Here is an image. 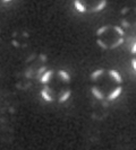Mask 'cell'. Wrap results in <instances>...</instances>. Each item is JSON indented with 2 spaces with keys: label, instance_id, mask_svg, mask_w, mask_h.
I'll return each instance as SVG.
<instances>
[{
  "label": "cell",
  "instance_id": "cell-1",
  "mask_svg": "<svg viewBox=\"0 0 136 150\" xmlns=\"http://www.w3.org/2000/svg\"><path fill=\"white\" fill-rule=\"evenodd\" d=\"M91 93L99 100L112 102L122 94L124 79L120 72L116 69L100 68L91 74Z\"/></svg>",
  "mask_w": 136,
  "mask_h": 150
},
{
  "label": "cell",
  "instance_id": "cell-2",
  "mask_svg": "<svg viewBox=\"0 0 136 150\" xmlns=\"http://www.w3.org/2000/svg\"><path fill=\"white\" fill-rule=\"evenodd\" d=\"M97 44L102 50H115L124 44L125 30L118 25H103L95 32Z\"/></svg>",
  "mask_w": 136,
  "mask_h": 150
},
{
  "label": "cell",
  "instance_id": "cell-3",
  "mask_svg": "<svg viewBox=\"0 0 136 150\" xmlns=\"http://www.w3.org/2000/svg\"><path fill=\"white\" fill-rule=\"evenodd\" d=\"M108 0H74V8L78 13H100L107 7Z\"/></svg>",
  "mask_w": 136,
  "mask_h": 150
},
{
  "label": "cell",
  "instance_id": "cell-4",
  "mask_svg": "<svg viewBox=\"0 0 136 150\" xmlns=\"http://www.w3.org/2000/svg\"><path fill=\"white\" fill-rule=\"evenodd\" d=\"M120 14L122 27H136V7H125L121 9Z\"/></svg>",
  "mask_w": 136,
  "mask_h": 150
},
{
  "label": "cell",
  "instance_id": "cell-5",
  "mask_svg": "<svg viewBox=\"0 0 136 150\" xmlns=\"http://www.w3.org/2000/svg\"><path fill=\"white\" fill-rule=\"evenodd\" d=\"M53 70H47L45 72H43L42 75H41V78H40V83H42V85H45V83H48L50 81V79L52 78L53 76Z\"/></svg>",
  "mask_w": 136,
  "mask_h": 150
},
{
  "label": "cell",
  "instance_id": "cell-6",
  "mask_svg": "<svg viewBox=\"0 0 136 150\" xmlns=\"http://www.w3.org/2000/svg\"><path fill=\"white\" fill-rule=\"evenodd\" d=\"M40 95H41V97L44 99L45 102H53V98L52 96L47 91V90L44 89V88H42L41 89V91H40Z\"/></svg>",
  "mask_w": 136,
  "mask_h": 150
},
{
  "label": "cell",
  "instance_id": "cell-7",
  "mask_svg": "<svg viewBox=\"0 0 136 150\" xmlns=\"http://www.w3.org/2000/svg\"><path fill=\"white\" fill-rule=\"evenodd\" d=\"M130 53H132V66H133V69L136 71V42L133 45Z\"/></svg>",
  "mask_w": 136,
  "mask_h": 150
},
{
  "label": "cell",
  "instance_id": "cell-8",
  "mask_svg": "<svg viewBox=\"0 0 136 150\" xmlns=\"http://www.w3.org/2000/svg\"><path fill=\"white\" fill-rule=\"evenodd\" d=\"M45 69H47V68H45L44 66H43V67L40 68V69L38 70V75H40V74H43V72H45V71H47Z\"/></svg>",
  "mask_w": 136,
  "mask_h": 150
},
{
  "label": "cell",
  "instance_id": "cell-9",
  "mask_svg": "<svg viewBox=\"0 0 136 150\" xmlns=\"http://www.w3.org/2000/svg\"><path fill=\"white\" fill-rule=\"evenodd\" d=\"M11 44L15 45L16 47H18V46H19V45H18V43H17V41H13V42H11Z\"/></svg>",
  "mask_w": 136,
  "mask_h": 150
},
{
  "label": "cell",
  "instance_id": "cell-10",
  "mask_svg": "<svg viewBox=\"0 0 136 150\" xmlns=\"http://www.w3.org/2000/svg\"><path fill=\"white\" fill-rule=\"evenodd\" d=\"M10 1H13V0H2V2H5V4H7V2H10Z\"/></svg>",
  "mask_w": 136,
  "mask_h": 150
}]
</instances>
